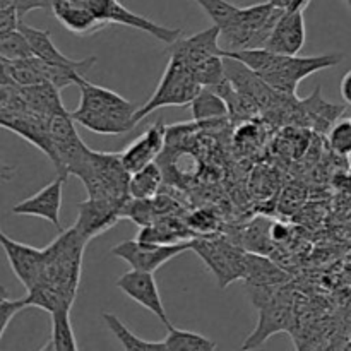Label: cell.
I'll use <instances>...</instances> for the list:
<instances>
[{
  "label": "cell",
  "mask_w": 351,
  "mask_h": 351,
  "mask_svg": "<svg viewBox=\"0 0 351 351\" xmlns=\"http://www.w3.org/2000/svg\"><path fill=\"white\" fill-rule=\"evenodd\" d=\"M165 139H167V127L161 120H158L156 123H153L149 129L144 130L136 141H132L120 153L122 163L127 168V171L132 175L136 171L143 170L147 165L154 163L161 151H163Z\"/></svg>",
  "instance_id": "ac0fdd59"
},
{
  "label": "cell",
  "mask_w": 351,
  "mask_h": 351,
  "mask_svg": "<svg viewBox=\"0 0 351 351\" xmlns=\"http://www.w3.org/2000/svg\"><path fill=\"white\" fill-rule=\"evenodd\" d=\"M129 201L115 199L88 197L77 204V218L72 228L86 243L106 230L113 228L122 218H125V208Z\"/></svg>",
  "instance_id": "8fae6325"
},
{
  "label": "cell",
  "mask_w": 351,
  "mask_h": 351,
  "mask_svg": "<svg viewBox=\"0 0 351 351\" xmlns=\"http://www.w3.org/2000/svg\"><path fill=\"white\" fill-rule=\"evenodd\" d=\"M191 250L204 261L221 290L245 276L247 250L233 245L230 240L221 237H197L192 239Z\"/></svg>",
  "instance_id": "52a82bcc"
},
{
  "label": "cell",
  "mask_w": 351,
  "mask_h": 351,
  "mask_svg": "<svg viewBox=\"0 0 351 351\" xmlns=\"http://www.w3.org/2000/svg\"><path fill=\"white\" fill-rule=\"evenodd\" d=\"M167 329L168 335L163 339L165 351H213L218 348L215 341L199 332L177 329L175 326H170Z\"/></svg>",
  "instance_id": "484cf974"
},
{
  "label": "cell",
  "mask_w": 351,
  "mask_h": 351,
  "mask_svg": "<svg viewBox=\"0 0 351 351\" xmlns=\"http://www.w3.org/2000/svg\"><path fill=\"white\" fill-rule=\"evenodd\" d=\"M201 89L202 86L199 84L191 67H187L184 62L177 60V58L168 57L167 69H165L153 96L136 112V123H139L149 113L160 108L189 105L194 101Z\"/></svg>",
  "instance_id": "8992f818"
},
{
  "label": "cell",
  "mask_w": 351,
  "mask_h": 351,
  "mask_svg": "<svg viewBox=\"0 0 351 351\" xmlns=\"http://www.w3.org/2000/svg\"><path fill=\"white\" fill-rule=\"evenodd\" d=\"M345 115L351 117V106H346V110H345Z\"/></svg>",
  "instance_id": "74e56055"
},
{
  "label": "cell",
  "mask_w": 351,
  "mask_h": 351,
  "mask_svg": "<svg viewBox=\"0 0 351 351\" xmlns=\"http://www.w3.org/2000/svg\"><path fill=\"white\" fill-rule=\"evenodd\" d=\"M339 89H341L343 101L346 103V106H351V71H348L345 75H343Z\"/></svg>",
  "instance_id": "8d00e7d4"
},
{
  "label": "cell",
  "mask_w": 351,
  "mask_h": 351,
  "mask_svg": "<svg viewBox=\"0 0 351 351\" xmlns=\"http://www.w3.org/2000/svg\"><path fill=\"white\" fill-rule=\"evenodd\" d=\"M72 2L84 7L101 29L110 24H122V26L144 31V33L151 34V36L167 45L175 43L182 34L180 29L161 26V24L141 16V14L132 12L127 7H123L119 0H72Z\"/></svg>",
  "instance_id": "ba28073f"
},
{
  "label": "cell",
  "mask_w": 351,
  "mask_h": 351,
  "mask_svg": "<svg viewBox=\"0 0 351 351\" xmlns=\"http://www.w3.org/2000/svg\"><path fill=\"white\" fill-rule=\"evenodd\" d=\"M2 74L12 79L19 86H34L48 82L36 57L24 60H2Z\"/></svg>",
  "instance_id": "f546056e"
},
{
  "label": "cell",
  "mask_w": 351,
  "mask_h": 351,
  "mask_svg": "<svg viewBox=\"0 0 351 351\" xmlns=\"http://www.w3.org/2000/svg\"><path fill=\"white\" fill-rule=\"evenodd\" d=\"M117 288L122 291L123 295L134 300L136 304L143 305L144 308L156 315L165 328L173 326L168 319L167 311H165L163 300H161L160 288H158L156 280H154V273H147V271H137L130 269L123 273L122 276L117 280Z\"/></svg>",
  "instance_id": "2e32d148"
},
{
  "label": "cell",
  "mask_w": 351,
  "mask_h": 351,
  "mask_svg": "<svg viewBox=\"0 0 351 351\" xmlns=\"http://www.w3.org/2000/svg\"><path fill=\"white\" fill-rule=\"evenodd\" d=\"M161 184H163V171L158 167L156 161L143 170L136 171L130 175L129 182V192L132 199H153L160 191Z\"/></svg>",
  "instance_id": "4316f807"
},
{
  "label": "cell",
  "mask_w": 351,
  "mask_h": 351,
  "mask_svg": "<svg viewBox=\"0 0 351 351\" xmlns=\"http://www.w3.org/2000/svg\"><path fill=\"white\" fill-rule=\"evenodd\" d=\"M48 122L50 120L41 115H36L33 112H0V123H2L3 129L17 134V136L26 139L29 144H33L34 147H38L58 170L60 161H58V154L57 149H55L53 139H51Z\"/></svg>",
  "instance_id": "4fadbf2b"
},
{
  "label": "cell",
  "mask_w": 351,
  "mask_h": 351,
  "mask_svg": "<svg viewBox=\"0 0 351 351\" xmlns=\"http://www.w3.org/2000/svg\"><path fill=\"white\" fill-rule=\"evenodd\" d=\"M75 120L69 112L53 115L48 122L50 127L51 139H53L55 149H57L58 161V173L60 175H74V171L81 167L89 154V147L86 146L84 141L79 136L75 129Z\"/></svg>",
  "instance_id": "7c38bea8"
},
{
  "label": "cell",
  "mask_w": 351,
  "mask_h": 351,
  "mask_svg": "<svg viewBox=\"0 0 351 351\" xmlns=\"http://www.w3.org/2000/svg\"><path fill=\"white\" fill-rule=\"evenodd\" d=\"M51 335L47 345L41 346L40 350L45 351H77L79 345L75 339L74 329L71 324V308H58L51 312Z\"/></svg>",
  "instance_id": "cb8c5ba5"
},
{
  "label": "cell",
  "mask_w": 351,
  "mask_h": 351,
  "mask_svg": "<svg viewBox=\"0 0 351 351\" xmlns=\"http://www.w3.org/2000/svg\"><path fill=\"white\" fill-rule=\"evenodd\" d=\"M192 2H195L204 10L206 16L213 21L216 27H219V31L228 26L240 10L239 5L228 0H192Z\"/></svg>",
  "instance_id": "1f68e13d"
},
{
  "label": "cell",
  "mask_w": 351,
  "mask_h": 351,
  "mask_svg": "<svg viewBox=\"0 0 351 351\" xmlns=\"http://www.w3.org/2000/svg\"><path fill=\"white\" fill-rule=\"evenodd\" d=\"M81 99L72 119L91 132L99 136H122L136 123L137 108L132 101L103 86H96L88 79L79 84Z\"/></svg>",
  "instance_id": "7a4b0ae2"
},
{
  "label": "cell",
  "mask_w": 351,
  "mask_h": 351,
  "mask_svg": "<svg viewBox=\"0 0 351 351\" xmlns=\"http://www.w3.org/2000/svg\"><path fill=\"white\" fill-rule=\"evenodd\" d=\"M31 57H34L33 48L19 27L0 33V60H24Z\"/></svg>",
  "instance_id": "4dcf8cb0"
},
{
  "label": "cell",
  "mask_w": 351,
  "mask_h": 351,
  "mask_svg": "<svg viewBox=\"0 0 351 351\" xmlns=\"http://www.w3.org/2000/svg\"><path fill=\"white\" fill-rule=\"evenodd\" d=\"M86 242L75 230H62L60 235L45 247V269L41 281L53 285L62 291L69 302L74 304L81 283L82 254Z\"/></svg>",
  "instance_id": "3957f363"
},
{
  "label": "cell",
  "mask_w": 351,
  "mask_h": 351,
  "mask_svg": "<svg viewBox=\"0 0 351 351\" xmlns=\"http://www.w3.org/2000/svg\"><path fill=\"white\" fill-rule=\"evenodd\" d=\"M168 47H170L168 48V57L184 62L191 69L202 64L208 58L225 55L221 41H219V27H216L215 24L189 38L180 36L175 43L168 45Z\"/></svg>",
  "instance_id": "e0dca14e"
},
{
  "label": "cell",
  "mask_w": 351,
  "mask_h": 351,
  "mask_svg": "<svg viewBox=\"0 0 351 351\" xmlns=\"http://www.w3.org/2000/svg\"><path fill=\"white\" fill-rule=\"evenodd\" d=\"M21 93L29 112L50 120L53 115L67 112L60 98V89L51 82H41L34 86H21Z\"/></svg>",
  "instance_id": "44dd1931"
},
{
  "label": "cell",
  "mask_w": 351,
  "mask_h": 351,
  "mask_svg": "<svg viewBox=\"0 0 351 351\" xmlns=\"http://www.w3.org/2000/svg\"><path fill=\"white\" fill-rule=\"evenodd\" d=\"M67 175H57V178L45 185L36 194L29 195L24 201L12 206V215L17 216H31V218L47 219L48 223L55 226L58 232H62L60 211H62V197H64V184L67 180Z\"/></svg>",
  "instance_id": "5bb4252c"
},
{
  "label": "cell",
  "mask_w": 351,
  "mask_h": 351,
  "mask_svg": "<svg viewBox=\"0 0 351 351\" xmlns=\"http://www.w3.org/2000/svg\"><path fill=\"white\" fill-rule=\"evenodd\" d=\"M269 2L273 3L276 9L285 10V12H297V10L304 12L312 0H269Z\"/></svg>",
  "instance_id": "d590c367"
},
{
  "label": "cell",
  "mask_w": 351,
  "mask_h": 351,
  "mask_svg": "<svg viewBox=\"0 0 351 351\" xmlns=\"http://www.w3.org/2000/svg\"><path fill=\"white\" fill-rule=\"evenodd\" d=\"M345 110L346 106L332 105V103L324 101L321 96V86H319L317 91L311 98L300 101L302 117H305L319 132H329V129L335 125L336 120L345 113Z\"/></svg>",
  "instance_id": "7402d4cb"
},
{
  "label": "cell",
  "mask_w": 351,
  "mask_h": 351,
  "mask_svg": "<svg viewBox=\"0 0 351 351\" xmlns=\"http://www.w3.org/2000/svg\"><path fill=\"white\" fill-rule=\"evenodd\" d=\"M328 141L331 149L339 156L351 158V117L343 113L329 129Z\"/></svg>",
  "instance_id": "d6a6232c"
},
{
  "label": "cell",
  "mask_w": 351,
  "mask_h": 351,
  "mask_svg": "<svg viewBox=\"0 0 351 351\" xmlns=\"http://www.w3.org/2000/svg\"><path fill=\"white\" fill-rule=\"evenodd\" d=\"M19 29L23 31L24 36L29 41L31 48H33L34 57L40 58L43 62H50V64H65V65H74L79 60L74 58H69L67 55L62 53L55 43L51 41V34L48 29H40V27H33L29 24H26L24 21H21Z\"/></svg>",
  "instance_id": "603a6c76"
},
{
  "label": "cell",
  "mask_w": 351,
  "mask_h": 351,
  "mask_svg": "<svg viewBox=\"0 0 351 351\" xmlns=\"http://www.w3.org/2000/svg\"><path fill=\"white\" fill-rule=\"evenodd\" d=\"M103 322L106 324V328L110 329L113 336L117 338V341L122 345L123 350L127 351H161L163 348V341H147V339L139 338L137 335H134L115 314H110V312H103L101 314Z\"/></svg>",
  "instance_id": "d4e9b609"
},
{
  "label": "cell",
  "mask_w": 351,
  "mask_h": 351,
  "mask_svg": "<svg viewBox=\"0 0 351 351\" xmlns=\"http://www.w3.org/2000/svg\"><path fill=\"white\" fill-rule=\"evenodd\" d=\"M191 112L194 120L225 119V117L230 115L226 101L213 88L201 89V93L191 103Z\"/></svg>",
  "instance_id": "f1b7e54d"
},
{
  "label": "cell",
  "mask_w": 351,
  "mask_h": 351,
  "mask_svg": "<svg viewBox=\"0 0 351 351\" xmlns=\"http://www.w3.org/2000/svg\"><path fill=\"white\" fill-rule=\"evenodd\" d=\"M307 41L304 12H283L274 24L264 48L281 55H300Z\"/></svg>",
  "instance_id": "d6986e66"
},
{
  "label": "cell",
  "mask_w": 351,
  "mask_h": 351,
  "mask_svg": "<svg viewBox=\"0 0 351 351\" xmlns=\"http://www.w3.org/2000/svg\"><path fill=\"white\" fill-rule=\"evenodd\" d=\"M192 247V240L177 243H154L144 240H123L112 247L110 254L129 264L132 269L156 273L161 266L170 263L173 257L187 252Z\"/></svg>",
  "instance_id": "9c48e42d"
},
{
  "label": "cell",
  "mask_w": 351,
  "mask_h": 351,
  "mask_svg": "<svg viewBox=\"0 0 351 351\" xmlns=\"http://www.w3.org/2000/svg\"><path fill=\"white\" fill-rule=\"evenodd\" d=\"M26 302L27 307H38L48 314L58 311V308L72 307V302H69V298L58 288H55L50 283H45V281H40L36 287L27 291Z\"/></svg>",
  "instance_id": "83f0119b"
},
{
  "label": "cell",
  "mask_w": 351,
  "mask_h": 351,
  "mask_svg": "<svg viewBox=\"0 0 351 351\" xmlns=\"http://www.w3.org/2000/svg\"><path fill=\"white\" fill-rule=\"evenodd\" d=\"M0 2H10L19 9L21 14V19H24L27 12L31 10H36V9H43V10H50L48 9V3L47 0H0Z\"/></svg>",
  "instance_id": "e575fe53"
},
{
  "label": "cell",
  "mask_w": 351,
  "mask_h": 351,
  "mask_svg": "<svg viewBox=\"0 0 351 351\" xmlns=\"http://www.w3.org/2000/svg\"><path fill=\"white\" fill-rule=\"evenodd\" d=\"M24 308H27L26 297L10 300L5 293L2 295V298H0V322H2V324H0V339L5 336L10 321H12L21 311H24Z\"/></svg>",
  "instance_id": "836d02e7"
},
{
  "label": "cell",
  "mask_w": 351,
  "mask_h": 351,
  "mask_svg": "<svg viewBox=\"0 0 351 351\" xmlns=\"http://www.w3.org/2000/svg\"><path fill=\"white\" fill-rule=\"evenodd\" d=\"M74 177L84 184L88 197L130 201V173L123 167L120 153L89 151L84 163L74 171Z\"/></svg>",
  "instance_id": "277c9868"
},
{
  "label": "cell",
  "mask_w": 351,
  "mask_h": 351,
  "mask_svg": "<svg viewBox=\"0 0 351 351\" xmlns=\"http://www.w3.org/2000/svg\"><path fill=\"white\" fill-rule=\"evenodd\" d=\"M345 2L348 3V7H350V9H351V0H345Z\"/></svg>",
  "instance_id": "f35d334b"
},
{
  "label": "cell",
  "mask_w": 351,
  "mask_h": 351,
  "mask_svg": "<svg viewBox=\"0 0 351 351\" xmlns=\"http://www.w3.org/2000/svg\"><path fill=\"white\" fill-rule=\"evenodd\" d=\"M0 243H2L7 261L12 267V273L16 274L21 285L26 288V291L36 287L43 278L45 250L12 240L3 232L0 233Z\"/></svg>",
  "instance_id": "9a60e30c"
},
{
  "label": "cell",
  "mask_w": 351,
  "mask_h": 351,
  "mask_svg": "<svg viewBox=\"0 0 351 351\" xmlns=\"http://www.w3.org/2000/svg\"><path fill=\"white\" fill-rule=\"evenodd\" d=\"M285 10L276 9L267 0L249 7H240L235 19L219 31V41L225 51L264 48L274 24Z\"/></svg>",
  "instance_id": "5b68a950"
},
{
  "label": "cell",
  "mask_w": 351,
  "mask_h": 351,
  "mask_svg": "<svg viewBox=\"0 0 351 351\" xmlns=\"http://www.w3.org/2000/svg\"><path fill=\"white\" fill-rule=\"evenodd\" d=\"M295 324L293 297L287 288H280L273 298L259 307V321L252 335L245 339L243 350H256L263 346L273 335L281 331H291Z\"/></svg>",
  "instance_id": "30bf717a"
},
{
  "label": "cell",
  "mask_w": 351,
  "mask_h": 351,
  "mask_svg": "<svg viewBox=\"0 0 351 351\" xmlns=\"http://www.w3.org/2000/svg\"><path fill=\"white\" fill-rule=\"evenodd\" d=\"M247 288H276L290 281V276L281 267L271 263L264 254L247 252V267L243 276Z\"/></svg>",
  "instance_id": "ffe728a7"
},
{
  "label": "cell",
  "mask_w": 351,
  "mask_h": 351,
  "mask_svg": "<svg viewBox=\"0 0 351 351\" xmlns=\"http://www.w3.org/2000/svg\"><path fill=\"white\" fill-rule=\"evenodd\" d=\"M350 336H351V335H350ZM350 339H351V338H350ZM350 348H351V343H350Z\"/></svg>",
  "instance_id": "ab89813d"
},
{
  "label": "cell",
  "mask_w": 351,
  "mask_h": 351,
  "mask_svg": "<svg viewBox=\"0 0 351 351\" xmlns=\"http://www.w3.org/2000/svg\"><path fill=\"white\" fill-rule=\"evenodd\" d=\"M225 57L237 58L261 75L278 93L297 96L298 84L315 72L341 64V53L324 55H281L267 48L225 51Z\"/></svg>",
  "instance_id": "6da1fadb"
}]
</instances>
